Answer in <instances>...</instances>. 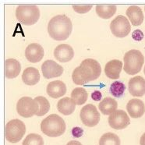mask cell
Returning <instances> with one entry per match:
<instances>
[{"label":"cell","instance_id":"cell-27","mask_svg":"<svg viewBox=\"0 0 145 145\" xmlns=\"http://www.w3.org/2000/svg\"><path fill=\"white\" fill-rule=\"evenodd\" d=\"M126 90V86L120 81H115L110 86V94L115 98H121Z\"/></svg>","mask_w":145,"mask_h":145},{"label":"cell","instance_id":"cell-35","mask_svg":"<svg viewBox=\"0 0 145 145\" xmlns=\"http://www.w3.org/2000/svg\"><path fill=\"white\" fill-rule=\"evenodd\" d=\"M144 74H145V66H144Z\"/></svg>","mask_w":145,"mask_h":145},{"label":"cell","instance_id":"cell-14","mask_svg":"<svg viewBox=\"0 0 145 145\" xmlns=\"http://www.w3.org/2000/svg\"><path fill=\"white\" fill-rule=\"evenodd\" d=\"M129 91L134 97H142L145 95V80L140 76H134L129 80Z\"/></svg>","mask_w":145,"mask_h":145},{"label":"cell","instance_id":"cell-5","mask_svg":"<svg viewBox=\"0 0 145 145\" xmlns=\"http://www.w3.org/2000/svg\"><path fill=\"white\" fill-rule=\"evenodd\" d=\"M124 62V71L129 75H134L138 73L144 63V57L139 50L132 49L127 52L123 57Z\"/></svg>","mask_w":145,"mask_h":145},{"label":"cell","instance_id":"cell-34","mask_svg":"<svg viewBox=\"0 0 145 145\" xmlns=\"http://www.w3.org/2000/svg\"><path fill=\"white\" fill-rule=\"evenodd\" d=\"M140 145H145V133L141 136V137H140Z\"/></svg>","mask_w":145,"mask_h":145},{"label":"cell","instance_id":"cell-33","mask_svg":"<svg viewBox=\"0 0 145 145\" xmlns=\"http://www.w3.org/2000/svg\"><path fill=\"white\" fill-rule=\"evenodd\" d=\"M66 145H82L81 143H80L79 141H76V140H71L69 143H67Z\"/></svg>","mask_w":145,"mask_h":145},{"label":"cell","instance_id":"cell-3","mask_svg":"<svg viewBox=\"0 0 145 145\" xmlns=\"http://www.w3.org/2000/svg\"><path fill=\"white\" fill-rule=\"evenodd\" d=\"M41 129L48 137H57L65 133L66 123L62 117L56 114H52L42 120Z\"/></svg>","mask_w":145,"mask_h":145},{"label":"cell","instance_id":"cell-4","mask_svg":"<svg viewBox=\"0 0 145 145\" xmlns=\"http://www.w3.org/2000/svg\"><path fill=\"white\" fill-rule=\"evenodd\" d=\"M16 17L24 25H34L39 20L40 10L36 5H20L16 7Z\"/></svg>","mask_w":145,"mask_h":145},{"label":"cell","instance_id":"cell-13","mask_svg":"<svg viewBox=\"0 0 145 145\" xmlns=\"http://www.w3.org/2000/svg\"><path fill=\"white\" fill-rule=\"evenodd\" d=\"M54 56L61 63H67L74 56V51L69 44H59L54 50Z\"/></svg>","mask_w":145,"mask_h":145},{"label":"cell","instance_id":"cell-7","mask_svg":"<svg viewBox=\"0 0 145 145\" xmlns=\"http://www.w3.org/2000/svg\"><path fill=\"white\" fill-rule=\"evenodd\" d=\"M16 110L20 116L30 118L38 112V105L35 99L30 97H23L17 101Z\"/></svg>","mask_w":145,"mask_h":145},{"label":"cell","instance_id":"cell-16","mask_svg":"<svg viewBox=\"0 0 145 145\" xmlns=\"http://www.w3.org/2000/svg\"><path fill=\"white\" fill-rule=\"evenodd\" d=\"M46 91L51 98H59L66 93V86L61 80L52 81L47 85Z\"/></svg>","mask_w":145,"mask_h":145},{"label":"cell","instance_id":"cell-9","mask_svg":"<svg viewBox=\"0 0 145 145\" xmlns=\"http://www.w3.org/2000/svg\"><path fill=\"white\" fill-rule=\"evenodd\" d=\"M110 29L112 35L117 38H123L129 34L131 25L127 18L123 15H119L111 22Z\"/></svg>","mask_w":145,"mask_h":145},{"label":"cell","instance_id":"cell-6","mask_svg":"<svg viewBox=\"0 0 145 145\" xmlns=\"http://www.w3.org/2000/svg\"><path fill=\"white\" fill-rule=\"evenodd\" d=\"M26 133V126L21 120H13L6 126V138L10 143L19 142Z\"/></svg>","mask_w":145,"mask_h":145},{"label":"cell","instance_id":"cell-28","mask_svg":"<svg viewBox=\"0 0 145 145\" xmlns=\"http://www.w3.org/2000/svg\"><path fill=\"white\" fill-rule=\"evenodd\" d=\"M22 145H44V140L37 133H31L26 137Z\"/></svg>","mask_w":145,"mask_h":145},{"label":"cell","instance_id":"cell-15","mask_svg":"<svg viewBox=\"0 0 145 145\" xmlns=\"http://www.w3.org/2000/svg\"><path fill=\"white\" fill-rule=\"evenodd\" d=\"M126 110L131 118H140L145 112L144 104L140 99H131L126 105Z\"/></svg>","mask_w":145,"mask_h":145},{"label":"cell","instance_id":"cell-24","mask_svg":"<svg viewBox=\"0 0 145 145\" xmlns=\"http://www.w3.org/2000/svg\"><path fill=\"white\" fill-rule=\"evenodd\" d=\"M88 98V94L85 89L83 88H76L72 90L71 93V98L74 103L78 105H81L85 103Z\"/></svg>","mask_w":145,"mask_h":145},{"label":"cell","instance_id":"cell-25","mask_svg":"<svg viewBox=\"0 0 145 145\" xmlns=\"http://www.w3.org/2000/svg\"><path fill=\"white\" fill-rule=\"evenodd\" d=\"M35 100L38 105V111L36 113V116H42L45 114H47L50 109V104H49V101H48L47 98L42 97V96H38L35 98Z\"/></svg>","mask_w":145,"mask_h":145},{"label":"cell","instance_id":"cell-17","mask_svg":"<svg viewBox=\"0 0 145 145\" xmlns=\"http://www.w3.org/2000/svg\"><path fill=\"white\" fill-rule=\"evenodd\" d=\"M122 69H123V62L118 59H112L106 63L105 67V72L108 78L117 80L120 78Z\"/></svg>","mask_w":145,"mask_h":145},{"label":"cell","instance_id":"cell-26","mask_svg":"<svg viewBox=\"0 0 145 145\" xmlns=\"http://www.w3.org/2000/svg\"><path fill=\"white\" fill-rule=\"evenodd\" d=\"M99 145H120V139L113 133H106L101 137Z\"/></svg>","mask_w":145,"mask_h":145},{"label":"cell","instance_id":"cell-23","mask_svg":"<svg viewBox=\"0 0 145 145\" xmlns=\"http://www.w3.org/2000/svg\"><path fill=\"white\" fill-rule=\"evenodd\" d=\"M117 7L116 5H97L96 13L98 16L103 19H109L116 13Z\"/></svg>","mask_w":145,"mask_h":145},{"label":"cell","instance_id":"cell-30","mask_svg":"<svg viewBox=\"0 0 145 145\" xmlns=\"http://www.w3.org/2000/svg\"><path fill=\"white\" fill-rule=\"evenodd\" d=\"M132 38L133 40H135L137 41H141L142 39L144 38V33L140 30H135L133 32Z\"/></svg>","mask_w":145,"mask_h":145},{"label":"cell","instance_id":"cell-36","mask_svg":"<svg viewBox=\"0 0 145 145\" xmlns=\"http://www.w3.org/2000/svg\"><path fill=\"white\" fill-rule=\"evenodd\" d=\"M144 10H145V7H144Z\"/></svg>","mask_w":145,"mask_h":145},{"label":"cell","instance_id":"cell-21","mask_svg":"<svg viewBox=\"0 0 145 145\" xmlns=\"http://www.w3.org/2000/svg\"><path fill=\"white\" fill-rule=\"evenodd\" d=\"M57 108L60 113L63 114L65 116H69L75 111L76 108V104L72 101V98L69 97H66L62 99L57 103Z\"/></svg>","mask_w":145,"mask_h":145},{"label":"cell","instance_id":"cell-1","mask_svg":"<svg viewBox=\"0 0 145 145\" xmlns=\"http://www.w3.org/2000/svg\"><path fill=\"white\" fill-rule=\"evenodd\" d=\"M101 73V66L97 60L86 59L72 71V79L76 85H84L98 79Z\"/></svg>","mask_w":145,"mask_h":145},{"label":"cell","instance_id":"cell-8","mask_svg":"<svg viewBox=\"0 0 145 145\" xmlns=\"http://www.w3.org/2000/svg\"><path fill=\"white\" fill-rule=\"evenodd\" d=\"M80 117L86 126L94 127L100 121V113L94 105L88 104L81 108Z\"/></svg>","mask_w":145,"mask_h":145},{"label":"cell","instance_id":"cell-31","mask_svg":"<svg viewBox=\"0 0 145 145\" xmlns=\"http://www.w3.org/2000/svg\"><path fill=\"white\" fill-rule=\"evenodd\" d=\"M84 133V130H83L80 127H74L72 129V135L73 137H80Z\"/></svg>","mask_w":145,"mask_h":145},{"label":"cell","instance_id":"cell-18","mask_svg":"<svg viewBox=\"0 0 145 145\" xmlns=\"http://www.w3.org/2000/svg\"><path fill=\"white\" fill-rule=\"evenodd\" d=\"M126 16L133 26H140L141 24L144 16L140 7L137 6H131L126 10Z\"/></svg>","mask_w":145,"mask_h":145},{"label":"cell","instance_id":"cell-10","mask_svg":"<svg viewBox=\"0 0 145 145\" xmlns=\"http://www.w3.org/2000/svg\"><path fill=\"white\" fill-rule=\"evenodd\" d=\"M108 122L112 129H123L129 126L130 120L126 112L119 109L111 114L108 117Z\"/></svg>","mask_w":145,"mask_h":145},{"label":"cell","instance_id":"cell-12","mask_svg":"<svg viewBox=\"0 0 145 145\" xmlns=\"http://www.w3.org/2000/svg\"><path fill=\"white\" fill-rule=\"evenodd\" d=\"M44 48L41 44L37 43L30 44L25 50V56L30 63H36L40 62L44 57Z\"/></svg>","mask_w":145,"mask_h":145},{"label":"cell","instance_id":"cell-2","mask_svg":"<svg viewBox=\"0 0 145 145\" xmlns=\"http://www.w3.org/2000/svg\"><path fill=\"white\" fill-rule=\"evenodd\" d=\"M72 29L71 20L64 14L52 17L48 25V35L56 41L66 40L71 34Z\"/></svg>","mask_w":145,"mask_h":145},{"label":"cell","instance_id":"cell-29","mask_svg":"<svg viewBox=\"0 0 145 145\" xmlns=\"http://www.w3.org/2000/svg\"><path fill=\"white\" fill-rule=\"evenodd\" d=\"M72 9L78 13H86L92 9V5H72Z\"/></svg>","mask_w":145,"mask_h":145},{"label":"cell","instance_id":"cell-19","mask_svg":"<svg viewBox=\"0 0 145 145\" xmlns=\"http://www.w3.org/2000/svg\"><path fill=\"white\" fill-rule=\"evenodd\" d=\"M22 80L25 84L33 86L37 84L40 80V73L35 67H27L22 74Z\"/></svg>","mask_w":145,"mask_h":145},{"label":"cell","instance_id":"cell-22","mask_svg":"<svg viewBox=\"0 0 145 145\" xmlns=\"http://www.w3.org/2000/svg\"><path fill=\"white\" fill-rule=\"evenodd\" d=\"M100 112L104 115H111L115 112L118 107L117 101L112 98H105L98 105Z\"/></svg>","mask_w":145,"mask_h":145},{"label":"cell","instance_id":"cell-20","mask_svg":"<svg viewBox=\"0 0 145 145\" xmlns=\"http://www.w3.org/2000/svg\"><path fill=\"white\" fill-rule=\"evenodd\" d=\"M6 76L9 79L15 78L21 71V65L15 59H8L6 60Z\"/></svg>","mask_w":145,"mask_h":145},{"label":"cell","instance_id":"cell-11","mask_svg":"<svg viewBox=\"0 0 145 145\" xmlns=\"http://www.w3.org/2000/svg\"><path fill=\"white\" fill-rule=\"evenodd\" d=\"M63 70V67L53 60H46L41 65V71L44 77L46 79L62 76Z\"/></svg>","mask_w":145,"mask_h":145},{"label":"cell","instance_id":"cell-32","mask_svg":"<svg viewBox=\"0 0 145 145\" xmlns=\"http://www.w3.org/2000/svg\"><path fill=\"white\" fill-rule=\"evenodd\" d=\"M91 98L94 101H100L102 98V95H101V91H95L91 94Z\"/></svg>","mask_w":145,"mask_h":145}]
</instances>
